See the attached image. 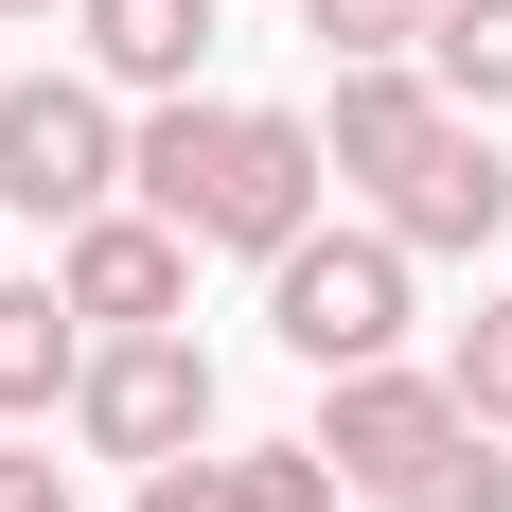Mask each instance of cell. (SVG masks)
<instances>
[{"instance_id": "1", "label": "cell", "mask_w": 512, "mask_h": 512, "mask_svg": "<svg viewBox=\"0 0 512 512\" xmlns=\"http://www.w3.org/2000/svg\"><path fill=\"white\" fill-rule=\"evenodd\" d=\"M0 212H36V230L124 212V106H106V71H0Z\"/></svg>"}, {"instance_id": "2", "label": "cell", "mask_w": 512, "mask_h": 512, "mask_svg": "<svg viewBox=\"0 0 512 512\" xmlns=\"http://www.w3.org/2000/svg\"><path fill=\"white\" fill-rule=\"evenodd\" d=\"M265 318H283V354H301V371L407 354V248H389V230H301V248L265 265Z\"/></svg>"}, {"instance_id": "3", "label": "cell", "mask_w": 512, "mask_h": 512, "mask_svg": "<svg viewBox=\"0 0 512 512\" xmlns=\"http://www.w3.org/2000/svg\"><path fill=\"white\" fill-rule=\"evenodd\" d=\"M71 424H89V460H124V477L195 460V442H212V354H195V336H89Z\"/></svg>"}, {"instance_id": "4", "label": "cell", "mask_w": 512, "mask_h": 512, "mask_svg": "<svg viewBox=\"0 0 512 512\" xmlns=\"http://www.w3.org/2000/svg\"><path fill=\"white\" fill-rule=\"evenodd\" d=\"M336 477H371V495H407L442 442H460V389L442 371H407V354H371V371H318V424H301Z\"/></svg>"}, {"instance_id": "5", "label": "cell", "mask_w": 512, "mask_h": 512, "mask_svg": "<svg viewBox=\"0 0 512 512\" xmlns=\"http://www.w3.org/2000/svg\"><path fill=\"white\" fill-rule=\"evenodd\" d=\"M318 177H336V159H318V124H283V106H230V142H212V195H195V248H301L318 230Z\"/></svg>"}, {"instance_id": "6", "label": "cell", "mask_w": 512, "mask_h": 512, "mask_svg": "<svg viewBox=\"0 0 512 512\" xmlns=\"http://www.w3.org/2000/svg\"><path fill=\"white\" fill-rule=\"evenodd\" d=\"M53 301L89 318V336H177V301H195V230L89 212V230H53Z\"/></svg>"}, {"instance_id": "7", "label": "cell", "mask_w": 512, "mask_h": 512, "mask_svg": "<svg viewBox=\"0 0 512 512\" xmlns=\"http://www.w3.org/2000/svg\"><path fill=\"white\" fill-rule=\"evenodd\" d=\"M371 230H389L407 265H424V248H495V230H512V159L477 142V106L407 159V177H389V195H371Z\"/></svg>"}, {"instance_id": "8", "label": "cell", "mask_w": 512, "mask_h": 512, "mask_svg": "<svg viewBox=\"0 0 512 512\" xmlns=\"http://www.w3.org/2000/svg\"><path fill=\"white\" fill-rule=\"evenodd\" d=\"M442 124H460V106H442V71H407V53H354V71H336V106H318V159L389 195V177H407Z\"/></svg>"}, {"instance_id": "9", "label": "cell", "mask_w": 512, "mask_h": 512, "mask_svg": "<svg viewBox=\"0 0 512 512\" xmlns=\"http://www.w3.org/2000/svg\"><path fill=\"white\" fill-rule=\"evenodd\" d=\"M71 36H89L106 89H195V53H212V0H71Z\"/></svg>"}, {"instance_id": "10", "label": "cell", "mask_w": 512, "mask_h": 512, "mask_svg": "<svg viewBox=\"0 0 512 512\" xmlns=\"http://www.w3.org/2000/svg\"><path fill=\"white\" fill-rule=\"evenodd\" d=\"M71 371H89V318L53 301V283H0V424L71 407Z\"/></svg>"}, {"instance_id": "11", "label": "cell", "mask_w": 512, "mask_h": 512, "mask_svg": "<svg viewBox=\"0 0 512 512\" xmlns=\"http://www.w3.org/2000/svg\"><path fill=\"white\" fill-rule=\"evenodd\" d=\"M424 71H442V106H512V0H442Z\"/></svg>"}, {"instance_id": "12", "label": "cell", "mask_w": 512, "mask_h": 512, "mask_svg": "<svg viewBox=\"0 0 512 512\" xmlns=\"http://www.w3.org/2000/svg\"><path fill=\"white\" fill-rule=\"evenodd\" d=\"M442 389H460V424H495V442H512V301H477V318H460Z\"/></svg>"}, {"instance_id": "13", "label": "cell", "mask_w": 512, "mask_h": 512, "mask_svg": "<svg viewBox=\"0 0 512 512\" xmlns=\"http://www.w3.org/2000/svg\"><path fill=\"white\" fill-rule=\"evenodd\" d=\"M230 512H336V460L318 442H248L230 460Z\"/></svg>"}, {"instance_id": "14", "label": "cell", "mask_w": 512, "mask_h": 512, "mask_svg": "<svg viewBox=\"0 0 512 512\" xmlns=\"http://www.w3.org/2000/svg\"><path fill=\"white\" fill-rule=\"evenodd\" d=\"M407 512H512V460H495V424H460L442 460L407 477Z\"/></svg>"}, {"instance_id": "15", "label": "cell", "mask_w": 512, "mask_h": 512, "mask_svg": "<svg viewBox=\"0 0 512 512\" xmlns=\"http://www.w3.org/2000/svg\"><path fill=\"white\" fill-rule=\"evenodd\" d=\"M301 18H318V53L354 71V53H424V18H442V0H301Z\"/></svg>"}, {"instance_id": "16", "label": "cell", "mask_w": 512, "mask_h": 512, "mask_svg": "<svg viewBox=\"0 0 512 512\" xmlns=\"http://www.w3.org/2000/svg\"><path fill=\"white\" fill-rule=\"evenodd\" d=\"M0 512H71V460L53 442H0Z\"/></svg>"}, {"instance_id": "17", "label": "cell", "mask_w": 512, "mask_h": 512, "mask_svg": "<svg viewBox=\"0 0 512 512\" xmlns=\"http://www.w3.org/2000/svg\"><path fill=\"white\" fill-rule=\"evenodd\" d=\"M142 512H230V460H159V477H142Z\"/></svg>"}, {"instance_id": "18", "label": "cell", "mask_w": 512, "mask_h": 512, "mask_svg": "<svg viewBox=\"0 0 512 512\" xmlns=\"http://www.w3.org/2000/svg\"><path fill=\"white\" fill-rule=\"evenodd\" d=\"M0 18H53V0H0Z\"/></svg>"}]
</instances>
